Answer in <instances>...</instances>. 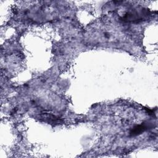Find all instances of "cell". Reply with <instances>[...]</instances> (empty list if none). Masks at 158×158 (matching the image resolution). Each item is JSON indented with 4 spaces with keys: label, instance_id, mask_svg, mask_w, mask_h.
<instances>
[{
    "label": "cell",
    "instance_id": "1",
    "mask_svg": "<svg viewBox=\"0 0 158 158\" xmlns=\"http://www.w3.org/2000/svg\"><path fill=\"white\" fill-rule=\"evenodd\" d=\"M123 33L115 25L109 22H101L87 29L86 36L91 43L99 44H115L123 39Z\"/></svg>",
    "mask_w": 158,
    "mask_h": 158
}]
</instances>
